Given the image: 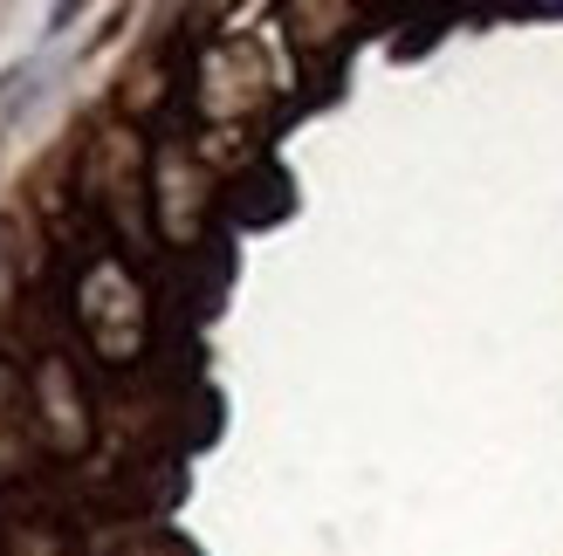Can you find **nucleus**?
Wrapping results in <instances>:
<instances>
[{
    "mask_svg": "<svg viewBox=\"0 0 563 556\" xmlns=\"http://www.w3.org/2000/svg\"><path fill=\"white\" fill-rule=\"evenodd\" d=\"M35 97H42V69H35V63H21V69L0 76V131H8V124H14Z\"/></svg>",
    "mask_w": 563,
    "mask_h": 556,
    "instance_id": "nucleus-1",
    "label": "nucleus"
}]
</instances>
